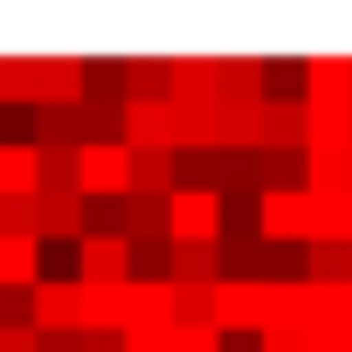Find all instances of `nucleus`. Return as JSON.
<instances>
[{
	"label": "nucleus",
	"mask_w": 352,
	"mask_h": 352,
	"mask_svg": "<svg viewBox=\"0 0 352 352\" xmlns=\"http://www.w3.org/2000/svg\"><path fill=\"white\" fill-rule=\"evenodd\" d=\"M214 331H221V338H256V331H270V283L221 276V283H214Z\"/></svg>",
	"instance_id": "nucleus-1"
},
{
	"label": "nucleus",
	"mask_w": 352,
	"mask_h": 352,
	"mask_svg": "<svg viewBox=\"0 0 352 352\" xmlns=\"http://www.w3.org/2000/svg\"><path fill=\"white\" fill-rule=\"evenodd\" d=\"M76 194L83 201H124L131 194V145H83L76 152Z\"/></svg>",
	"instance_id": "nucleus-2"
},
{
	"label": "nucleus",
	"mask_w": 352,
	"mask_h": 352,
	"mask_svg": "<svg viewBox=\"0 0 352 352\" xmlns=\"http://www.w3.org/2000/svg\"><path fill=\"white\" fill-rule=\"evenodd\" d=\"M256 228H263V242L311 249V235H318V208H311V194H263V201H256Z\"/></svg>",
	"instance_id": "nucleus-3"
},
{
	"label": "nucleus",
	"mask_w": 352,
	"mask_h": 352,
	"mask_svg": "<svg viewBox=\"0 0 352 352\" xmlns=\"http://www.w3.org/2000/svg\"><path fill=\"white\" fill-rule=\"evenodd\" d=\"M166 235H173V242H221V194H208V187H173V201H166Z\"/></svg>",
	"instance_id": "nucleus-4"
},
{
	"label": "nucleus",
	"mask_w": 352,
	"mask_h": 352,
	"mask_svg": "<svg viewBox=\"0 0 352 352\" xmlns=\"http://www.w3.org/2000/svg\"><path fill=\"white\" fill-rule=\"evenodd\" d=\"M83 104V56H28V111Z\"/></svg>",
	"instance_id": "nucleus-5"
},
{
	"label": "nucleus",
	"mask_w": 352,
	"mask_h": 352,
	"mask_svg": "<svg viewBox=\"0 0 352 352\" xmlns=\"http://www.w3.org/2000/svg\"><path fill=\"white\" fill-rule=\"evenodd\" d=\"M173 331V283L166 276H131L124 283V338Z\"/></svg>",
	"instance_id": "nucleus-6"
},
{
	"label": "nucleus",
	"mask_w": 352,
	"mask_h": 352,
	"mask_svg": "<svg viewBox=\"0 0 352 352\" xmlns=\"http://www.w3.org/2000/svg\"><path fill=\"white\" fill-rule=\"evenodd\" d=\"M28 331H35V338L76 331V276H42V283L28 290Z\"/></svg>",
	"instance_id": "nucleus-7"
},
{
	"label": "nucleus",
	"mask_w": 352,
	"mask_h": 352,
	"mask_svg": "<svg viewBox=\"0 0 352 352\" xmlns=\"http://www.w3.org/2000/svg\"><path fill=\"white\" fill-rule=\"evenodd\" d=\"M76 283H131V242L90 228L76 242Z\"/></svg>",
	"instance_id": "nucleus-8"
},
{
	"label": "nucleus",
	"mask_w": 352,
	"mask_h": 352,
	"mask_svg": "<svg viewBox=\"0 0 352 352\" xmlns=\"http://www.w3.org/2000/svg\"><path fill=\"white\" fill-rule=\"evenodd\" d=\"M35 235L76 249V242L90 235V201H83V194H35Z\"/></svg>",
	"instance_id": "nucleus-9"
},
{
	"label": "nucleus",
	"mask_w": 352,
	"mask_h": 352,
	"mask_svg": "<svg viewBox=\"0 0 352 352\" xmlns=\"http://www.w3.org/2000/svg\"><path fill=\"white\" fill-rule=\"evenodd\" d=\"M304 104L311 111L352 104V56H304Z\"/></svg>",
	"instance_id": "nucleus-10"
},
{
	"label": "nucleus",
	"mask_w": 352,
	"mask_h": 352,
	"mask_svg": "<svg viewBox=\"0 0 352 352\" xmlns=\"http://www.w3.org/2000/svg\"><path fill=\"white\" fill-rule=\"evenodd\" d=\"M311 111L304 97H263V152H304Z\"/></svg>",
	"instance_id": "nucleus-11"
},
{
	"label": "nucleus",
	"mask_w": 352,
	"mask_h": 352,
	"mask_svg": "<svg viewBox=\"0 0 352 352\" xmlns=\"http://www.w3.org/2000/svg\"><path fill=\"white\" fill-rule=\"evenodd\" d=\"M76 331H124V283H76Z\"/></svg>",
	"instance_id": "nucleus-12"
},
{
	"label": "nucleus",
	"mask_w": 352,
	"mask_h": 352,
	"mask_svg": "<svg viewBox=\"0 0 352 352\" xmlns=\"http://www.w3.org/2000/svg\"><path fill=\"white\" fill-rule=\"evenodd\" d=\"M214 104H263V56H214Z\"/></svg>",
	"instance_id": "nucleus-13"
},
{
	"label": "nucleus",
	"mask_w": 352,
	"mask_h": 352,
	"mask_svg": "<svg viewBox=\"0 0 352 352\" xmlns=\"http://www.w3.org/2000/svg\"><path fill=\"white\" fill-rule=\"evenodd\" d=\"M166 97L173 104H214V56H166Z\"/></svg>",
	"instance_id": "nucleus-14"
},
{
	"label": "nucleus",
	"mask_w": 352,
	"mask_h": 352,
	"mask_svg": "<svg viewBox=\"0 0 352 352\" xmlns=\"http://www.w3.org/2000/svg\"><path fill=\"white\" fill-rule=\"evenodd\" d=\"M42 194V145H0V201Z\"/></svg>",
	"instance_id": "nucleus-15"
},
{
	"label": "nucleus",
	"mask_w": 352,
	"mask_h": 352,
	"mask_svg": "<svg viewBox=\"0 0 352 352\" xmlns=\"http://www.w3.org/2000/svg\"><path fill=\"white\" fill-rule=\"evenodd\" d=\"M166 283H194V290H214V283H221V249H214V242H173Z\"/></svg>",
	"instance_id": "nucleus-16"
},
{
	"label": "nucleus",
	"mask_w": 352,
	"mask_h": 352,
	"mask_svg": "<svg viewBox=\"0 0 352 352\" xmlns=\"http://www.w3.org/2000/svg\"><path fill=\"white\" fill-rule=\"evenodd\" d=\"M173 152H131V194L145 201H173Z\"/></svg>",
	"instance_id": "nucleus-17"
},
{
	"label": "nucleus",
	"mask_w": 352,
	"mask_h": 352,
	"mask_svg": "<svg viewBox=\"0 0 352 352\" xmlns=\"http://www.w3.org/2000/svg\"><path fill=\"white\" fill-rule=\"evenodd\" d=\"M83 104H124V63L118 56H83Z\"/></svg>",
	"instance_id": "nucleus-18"
},
{
	"label": "nucleus",
	"mask_w": 352,
	"mask_h": 352,
	"mask_svg": "<svg viewBox=\"0 0 352 352\" xmlns=\"http://www.w3.org/2000/svg\"><path fill=\"white\" fill-rule=\"evenodd\" d=\"M304 283H352L345 242H311V249H304Z\"/></svg>",
	"instance_id": "nucleus-19"
},
{
	"label": "nucleus",
	"mask_w": 352,
	"mask_h": 352,
	"mask_svg": "<svg viewBox=\"0 0 352 352\" xmlns=\"http://www.w3.org/2000/svg\"><path fill=\"white\" fill-rule=\"evenodd\" d=\"M173 180L214 194V187H221V152H187V145H180V152H173Z\"/></svg>",
	"instance_id": "nucleus-20"
},
{
	"label": "nucleus",
	"mask_w": 352,
	"mask_h": 352,
	"mask_svg": "<svg viewBox=\"0 0 352 352\" xmlns=\"http://www.w3.org/2000/svg\"><path fill=\"white\" fill-rule=\"evenodd\" d=\"M145 235H166V201L124 194V242H145ZM166 242H173V235H166Z\"/></svg>",
	"instance_id": "nucleus-21"
},
{
	"label": "nucleus",
	"mask_w": 352,
	"mask_h": 352,
	"mask_svg": "<svg viewBox=\"0 0 352 352\" xmlns=\"http://www.w3.org/2000/svg\"><path fill=\"white\" fill-rule=\"evenodd\" d=\"M263 97H304V63L297 56H263Z\"/></svg>",
	"instance_id": "nucleus-22"
},
{
	"label": "nucleus",
	"mask_w": 352,
	"mask_h": 352,
	"mask_svg": "<svg viewBox=\"0 0 352 352\" xmlns=\"http://www.w3.org/2000/svg\"><path fill=\"white\" fill-rule=\"evenodd\" d=\"M124 97H166V56L124 63Z\"/></svg>",
	"instance_id": "nucleus-23"
},
{
	"label": "nucleus",
	"mask_w": 352,
	"mask_h": 352,
	"mask_svg": "<svg viewBox=\"0 0 352 352\" xmlns=\"http://www.w3.org/2000/svg\"><path fill=\"white\" fill-rule=\"evenodd\" d=\"M42 194H76V152H42Z\"/></svg>",
	"instance_id": "nucleus-24"
},
{
	"label": "nucleus",
	"mask_w": 352,
	"mask_h": 352,
	"mask_svg": "<svg viewBox=\"0 0 352 352\" xmlns=\"http://www.w3.org/2000/svg\"><path fill=\"white\" fill-rule=\"evenodd\" d=\"M0 145H35V111L28 104H0Z\"/></svg>",
	"instance_id": "nucleus-25"
},
{
	"label": "nucleus",
	"mask_w": 352,
	"mask_h": 352,
	"mask_svg": "<svg viewBox=\"0 0 352 352\" xmlns=\"http://www.w3.org/2000/svg\"><path fill=\"white\" fill-rule=\"evenodd\" d=\"M0 104H28V56H0Z\"/></svg>",
	"instance_id": "nucleus-26"
},
{
	"label": "nucleus",
	"mask_w": 352,
	"mask_h": 352,
	"mask_svg": "<svg viewBox=\"0 0 352 352\" xmlns=\"http://www.w3.org/2000/svg\"><path fill=\"white\" fill-rule=\"evenodd\" d=\"M256 352H311V338L290 324H270V331H256Z\"/></svg>",
	"instance_id": "nucleus-27"
},
{
	"label": "nucleus",
	"mask_w": 352,
	"mask_h": 352,
	"mask_svg": "<svg viewBox=\"0 0 352 352\" xmlns=\"http://www.w3.org/2000/svg\"><path fill=\"white\" fill-rule=\"evenodd\" d=\"M0 352H42V338L28 324H0Z\"/></svg>",
	"instance_id": "nucleus-28"
},
{
	"label": "nucleus",
	"mask_w": 352,
	"mask_h": 352,
	"mask_svg": "<svg viewBox=\"0 0 352 352\" xmlns=\"http://www.w3.org/2000/svg\"><path fill=\"white\" fill-rule=\"evenodd\" d=\"M0 324H28V290H0Z\"/></svg>",
	"instance_id": "nucleus-29"
},
{
	"label": "nucleus",
	"mask_w": 352,
	"mask_h": 352,
	"mask_svg": "<svg viewBox=\"0 0 352 352\" xmlns=\"http://www.w3.org/2000/svg\"><path fill=\"white\" fill-rule=\"evenodd\" d=\"M124 352H173V331H145V338H124Z\"/></svg>",
	"instance_id": "nucleus-30"
},
{
	"label": "nucleus",
	"mask_w": 352,
	"mask_h": 352,
	"mask_svg": "<svg viewBox=\"0 0 352 352\" xmlns=\"http://www.w3.org/2000/svg\"><path fill=\"white\" fill-rule=\"evenodd\" d=\"M221 352H256V338H221Z\"/></svg>",
	"instance_id": "nucleus-31"
},
{
	"label": "nucleus",
	"mask_w": 352,
	"mask_h": 352,
	"mask_svg": "<svg viewBox=\"0 0 352 352\" xmlns=\"http://www.w3.org/2000/svg\"><path fill=\"white\" fill-rule=\"evenodd\" d=\"M345 249H352V194H345Z\"/></svg>",
	"instance_id": "nucleus-32"
},
{
	"label": "nucleus",
	"mask_w": 352,
	"mask_h": 352,
	"mask_svg": "<svg viewBox=\"0 0 352 352\" xmlns=\"http://www.w3.org/2000/svg\"><path fill=\"white\" fill-rule=\"evenodd\" d=\"M345 263H352V249H345Z\"/></svg>",
	"instance_id": "nucleus-33"
}]
</instances>
